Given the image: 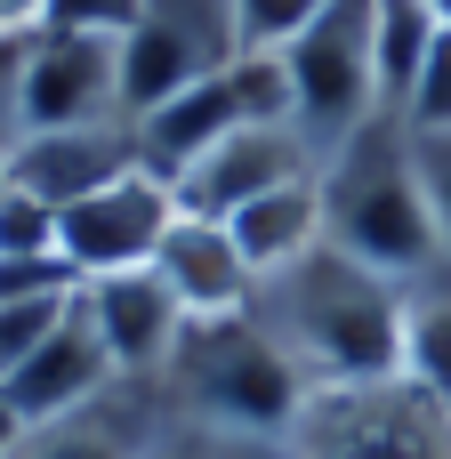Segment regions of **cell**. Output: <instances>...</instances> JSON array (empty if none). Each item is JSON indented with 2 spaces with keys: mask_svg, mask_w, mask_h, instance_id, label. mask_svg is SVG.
<instances>
[{
  "mask_svg": "<svg viewBox=\"0 0 451 459\" xmlns=\"http://www.w3.org/2000/svg\"><path fill=\"white\" fill-rule=\"evenodd\" d=\"M226 234H234V250L250 258V274L266 282V274H282V266H299L307 250H323L331 234H323V169L315 178H299V186H274V194H258L250 210H234L226 218Z\"/></svg>",
  "mask_w": 451,
  "mask_h": 459,
  "instance_id": "9a60e30c",
  "label": "cell"
},
{
  "mask_svg": "<svg viewBox=\"0 0 451 459\" xmlns=\"http://www.w3.org/2000/svg\"><path fill=\"white\" fill-rule=\"evenodd\" d=\"M403 379L451 403V258L403 282Z\"/></svg>",
  "mask_w": 451,
  "mask_h": 459,
  "instance_id": "e0dca14e",
  "label": "cell"
},
{
  "mask_svg": "<svg viewBox=\"0 0 451 459\" xmlns=\"http://www.w3.org/2000/svg\"><path fill=\"white\" fill-rule=\"evenodd\" d=\"M48 0H0V32H40Z\"/></svg>",
  "mask_w": 451,
  "mask_h": 459,
  "instance_id": "f1b7e54d",
  "label": "cell"
},
{
  "mask_svg": "<svg viewBox=\"0 0 451 459\" xmlns=\"http://www.w3.org/2000/svg\"><path fill=\"white\" fill-rule=\"evenodd\" d=\"M412 153H420V186H428V210L451 258V129H412Z\"/></svg>",
  "mask_w": 451,
  "mask_h": 459,
  "instance_id": "83f0119b",
  "label": "cell"
},
{
  "mask_svg": "<svg viewBox=\"0 0 451 459\" xmlns=\"http://www.w3.org/2000/svg\"><path fill=\"white\" fill-rule=\"evenodd\" d=\"M97 121H129L121 40L32 32V56H24V129H97Z\"/></svg>",
  "mask_w": 451,
  "mask_h": 459,
  "instance_id": "52a82bcc",
  "label": "cell"
},
{
  "mask_svg": "<svg viewBox=\"0 0 451 459\" xmlns=\"http://www.w3.org/2000/svg\"><path fill=\"white\" fill-rule=\"evenodd\" d=\"M323 234L395 282H420L428 266H444V234H436V210L420 186V153H412V129L395 113H379L371 129H355L323 161Z\"/></svg>",
  "mask_w": 451,
  "mask_h": 459,
  "instance_id": "3957f363",
  "label": "cell"
},
{
  "mask_svg": "<svg viewBox=\"0 0 451 459\" xmlns=\"http://www.w3.org/2000/svg\"><path fill=\"white\" fill-rule=\"evenodd\" d=\"M282 56H291V129L315 145V161H331L355 129L387 113L371 56V0H331Z\"/></svg>",
  "mask_w": 451,
  "mask_h": 459,
  "instance_id": "5b68a950",
  "label": "cell"
},
{
  "mask_svg": "<svg viewBox=\"0 0 451 459\" xmlns=\"http://www.w3.org/2000/svg\"><path fill=\"white\" fill-rule=\"evenodd\" d=\"M105 387H121V371H113V355H105V339H97V323L81 315V299H73V315L0 379V395L16 403V420L24 428H48V420H73L81 403H97Z\"/></svg>",
  "mask_w": 451,
  "mask_h": 459,
  "instance_id": "30bf717a",
  "label": "cell"
},
{
  "mask_svg": "<svg viewBox=\"0 0 451 459\" xmlns=\"http://www.w3.org/2000/svg\"><path fill=\"white\" fill-rule=\"evenodd\" d=\"M428 8H436V24H451V0H428Z\"/></svg>",
  "mask_w": 451,
  "mask_h": 459,
  "instance_id": "4dcf8cb0",
  "label": "cell"
},
{
  "mask_svg": "<svg viewBox=\"0 0 451 459\" xmlns=\"http://www.w3.org/2000/svg\"><path fill=\"white\" fill-rule=\"evenodd\" d=\"M436 32H444V24H436L428 0H371V56H379V97H387V113H403V97H412L428 48H436Z\"/></svg>",
  "mask_w": 451,
  "mask_h": 459,
  "instance_id": "ac0fdd59",
  "label": "cell"
},
{
  "mask_svg": "<svg viewBox=\"0 0 451 459\" xmlns=\"http://www.w3.org/2000/svg\"><path fill=\"white\" fill-rule=\"evenodd\" d=\"M24 436H32V428H24V420H16V403L0 395V459H16V452H24Z\"/></svg>",
  "mask_w": 451,
  "mask_h": 459,
  "instance_id": "f546056e",
  "label": "cell"
},
{
  "mask_svg": "<svg viewBox=\"0 0 451 459\" xmlns=\"http://www.w3.org/2000/svg\"><path fill=\"white\" fill-rule=\"evenodd\" d=\"M323 8H331V0H234V16H242V48H291Z\"/></svg>",
  "mask_w": 451,
  "mask_h": 459,
  "instance_id": "603a6c76",
  "label": "cell"
},
{
  "mask_svg": "<svg viewBox=\"0 0 451 459\" xmlns=\"http://www.w3.org/2000/svg\"><path fill=\"white\" fill-rule=\"evenodd\" d=\"M250 323L299 363L307 387L403 379V282L347 258L339 242L266 274L258 299H250Z\"/></svg>",
  "mask_w": 451,
  "mask_h": 459,
  "instance_id": "6da1fadb",
  "label": "cell"
},
{
  "mask_svg": "<svg viewBox=\"0 0 451 459\" xmlns=\"http://www.w3.org/2000/svg\"><path fill=\"white\" fill-rule=\"evenodd\" d=\"M73 299H81V290H73ZM73 299H40V307H0V379H8V371H16V363H24V355H32V347H40V339H48L56 323H65V315H73Z\"/></svg>",
  "mask_w": 451,
  "mask_h": 459,
  "instance_id": "484cf974",
  "label": "cell"
},
{
  "mask_svg": "<svg viewBox=\"0 0 451 459\" xmlns=\"http://www.w3.org/2000/svg\"><path fill=\"white\" fill-rule=\"evenodd\" d=\"M129 129H137V169H145V178H161V186L178 194V178H186L218 137H234V129H242V105H234L226 73H210V81H194V89L161 97L153 113H137Z\"/></svg>",
  "mask_w": 451,
  "mask_h": 459,
  "instance_id": "5bb4252c",
  "label": "cell"
},
{
  "mask_svg": "<svg viewBox=\"0 0 451 459\" xmlns=\"http://www.w3.org/2000/svg\"><path fill=\"white\" fill-rule=\"evenodd\" d=\"M129 169H137V129L129 121H97V129H32L8 153L0 178L24 186V194H40L48 210H73L81 194H97V186H113Z\"/></svg>",
  "mask_w": 451,
  "mask_h": 459,
  "instance_id": "8fae6325",
  "label": "cell"
},
{
  "mask_svg": "<svg viewBox=\"0 0 451 459\" xmlns=\"http://www.w3.org/2000/svg\"><path fill=\"white\" fill-rule=\"evenodd\" d=\"M226 89H234L242 121H291V56L282 48H242L226 65Z\"/></svg>",
  "mask_w": 451,
  "mask_h": 459,
  "instance_id": "ffe728a7",
  "label": "cell"
},
{
  "mask_svg": "<svg viewBox=\"0 0 451 459\" xmlns=\"http://www.w3.org/2000/svg\"><path fill=\"white\" fill-rule=\"evenodd\" d=\"M24 56H32V32H0V169L32 137L24 129Z\"/></svg>",
  "mask_w": 451,
  "mask_h": 459,
  "instance_id": "4316f807",
  "label": "cell"
},
{
  "mask_svg": "<svg viewBox=\"0 0 451 459\" xmlns=\"http://www.w3.org/2000/svg\"><path fill=\"white\" fill-rule=\"evenodd\" d=\"M145 16L169 24L178 40H194L218 73L242 56V16H234V0H145Z\"/></svg>",
  "mask_w": 451,
  "mask_h": 459,
  "instance_id": "d6986e66",
  "label": "cell"
},
{
  "mask_svg": "<svg viewBox=\"0 0 451 459\" xmlns=\"http://www.w3.org/2000/svg\"><path fill=\"white\" fill-rule=\"evenodd\" d=\"M395 121L403 129H451V24L436 32V48H428V65H420V81H412Z\"/></svg>",
  "mask_w": 451,
  "mask_h": 459,
  "instance_id": "cb8c5ba5",
  "label": "cell"
},
{
  "mask_svg": "<svg viewBox=\"0 0 451 459\" xmlns=\"http://www.w3.org/2000/svg\"><path fill=\"white\" fill-rule=\"evenodd\" d=\"M169 218H178V194H169L161 178L129 169V178L81 194L73 210H56V250H65V266H73L81 282H97V274H129V266H153Z\"/></svg>",
  "mask_w": 451,
  "mask_h": 459,
  "instance_id": "8992f818",
  "label": "cell"
},
{
  "mask_svg": "<svg viewBox=\"0 0 451 459\" xmlns=\"http://www.w3.org/2000/svg\"><path fill=\"white\" fill-rule=\"evenodd\" d=\"M145 24V0H48L40 32H81V40H129Z\"/></svg>",
  "mask_w": 451,
  "mask_h": 459,
  "instance_id": "7402d4cb",
  "label": "cell"
},
{
  "mask_svg": "<svg viewBox=\"0 0 451 459\" xmlns=\"http://www.w3.org/2000/svg\"><path fill=\"white\" fill-rule=\"evenodd\" d=\"M153 274L178 290V307H186L194 323L250 315V299H258V274H250V258L234 250L226 218H194V210L169 218V234H161V250H153Z\"/></svg>",
  "mask_w": 451,
  "mask_h": 459,
  "instance_id": "7c38bea8",
  "label": "cell"
},
{
  "mask_svg": "<svg viewBox=\"0 0 451 459\" xmlns=\"http://www.w3.org/2000/svg\"><path fill=\"white\" fill-rule=\"evenodd\" d=\"M282 459H451V403L420 379L315 387L282 436Z\"/></svg>",
  "mask_w": 451,
  "mask_h": 459,
  "instance_id": "277c9868",
  "label": "cell"
},
{
  "mask_svg": "<svg viewBox=\"0 0 451 459\" xmlns=\"http://www.w3.org/2000/svg\"><path fill=\"white\" fill-rule=\"evenodd\" d=\"M81 274L65 258H0V307H40V299H73Z\"/></svg>",
  "mask_w": 451,
  "mask_h": 459,
  "instance_id": "d4e9b609",
  "label": "cell"
},
{
  "mask_svg": "<svg viewBox=\"0 0 451 459\" xmlns=\"http://www.w3.org/2000/svg\"><path fill=\"white\" fill-rule=\"evenodd\" d=\"M307 379L299 363L250 323V315H218V323H186L169 371L153 379V403L178 436H210V444H266L282 452L291 420L307 411Z\"/></svg>",
  "mask_w": 451,
  "mask_h": 459,
  "instance_id": "7a4b0ae2",
  "label": "cell"
},
{
  "mask_svg": "<svg viewBox=\"0 0 451 459\" xmlns=\"http://www.w3.org/2000/svg\"><path fill=\"white\" fill-rule=\"evenodd\" d=\"M218 65L194 48V40H178L169 24H137L129 40H121V97H129V121L137 113H153L161 97H178V89H194V81H210Z\"/></svg>",
  "mask_w": 451,
  "mask_h": 459,
  "instance_id": "2e32d148",
  "label": "cell"
},
{
  "mask_svg": "<svg viewBox=\"0 0 451 459\" xmlns=\"http://www.w3.org/2000/svg\"><path fill=\"white\" fill-rule=\"evenodd\" d=\"M323 161H315V145L291 129V121H242L234 137H218L186 178H178V210H194V218H234V210H250L258 194H274V186H299V178H315Z\"/></svg>",
  "mask_w": 451,
  "mask_h": 459,
  "instance_id": "ba28073f",
  "label": "cell"
},
{
  "mask_svg": "<svg viewBox=\"0 0 451 459\" xmlns=\"http://www.w3.org/2000/svg\"><path fill=\"white\" fill-rule=\"evenodd\" d=\"M0 258H65L56 250V210L24 186L0 178Z\"/></svg>",
  "mask_w": 451,
  "mask_h": 459,
  "instance_id": "44dd1931",
  "label": "cell"
},
{
  "mask_svg": "<svg viewBox=\"0 0 451 459\" xmlns=\"http://www.w3.org/2000/svg\"><path fill=\"white\" fill-rule=\"evenodd\" d=\"M81 315L97 323L113 371L137 379V387H153V379L169 371V355H178V339H186V323H194V315L178 307V290H169L153 266H129V274H97V282H81Z\"/></svg>",
  "mask_w": 451,
  "mask_h": 459,
  "instance_id": "9c48e42d",
  "label": "cell"
},
{
  "mask_svg": "<svg viewBox=\"0 0 451 459\" xmlns=\"http://www.w3.org/2000/svg\"><path fill=\"white\" fill-rule=\"evenodd\" d=\"M161 436H169V420H161L153 387L121 379V387H105L97 403H81L73 420L32 428L16 459H153V452H161Z\"/></svg>",
  "mask_w": 451,
  "mask_h": 459,
  "instance_id": "4fadbf2b",
  "label": "cell"
}]
</instances>
